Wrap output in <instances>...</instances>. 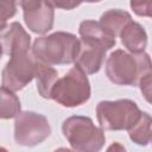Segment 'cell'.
I'll return each mask as SVG.
<instances>
[{
    "label": "cell",
    "instance_id": "6da1fadb",
    "mask_svg": "<svg viewBox=\"0 0 152 152\" xmlns=\"http://www.w3.org/2000/svg\"><path fill=\"white\" fill-rule=\"evenodd\" d=\"M151 72V58L145 51L132 53L121 49L113 51L106 61V75L118 86H138Z\"/></svg>",
    "mask_w": 152,
    "mask_h": 152
},
{
    "label": "cell",
    "instance_id": "7a4b0ae2",
    "mask_svg": "<svg viewBox=\"0 0 152 152\" xmlns=\"http://www.w3.org/2000/svg\"><path fill=\"white\" fill-rule=\"evenodd\" d=\"M80 48V39L70 33L57 31L37 38L31 52L36 59L49 65H64L75 62Z\"/></svg>",
    "mask_w": 152,
    "mask_h": 152
},
{
    "label": "cell",
    "instance_id": "3957f363",
    "mask_svg": "<svg viewBox=\"0 0 152 152\" xmlns=\"http://www.w3.org/2000/svg\"><path fill=\"white\" fill-rule=\"evenodd\" d=\"M62 132L71 148L80 152H97L106 142L104 132L93 120L83 115H72L63 121Z\"/></svg>",
    "mask_w": 152,
    "mask_h": 152
},
{
    "label": "cell",
    "instance_id": "277c9868",
    "mask_svg": "<svg viewBox=\"0 0 152 152\" xmlns=\"http://www.w3.org/2000/svg\"><path fill=\"white\" fill-rule=\"evenodd\" d=\"M50 97L68 108L86 103L90 99V83L87 74L78 66H72L63 77L56 80Z\"/></svg>",
    "mask_w": 152,
    "mask_h": 152
},
{
    "label": "cell",
    "instance_id": "5b68a950",
    "mask_svg": "<svg viewBox=\"0 0 152 152\" xmlns=\"http://www.w3.org/2000/svg\"><path fill=\"white\" fill-rule=\"evenodd\" d=\"M140 115V108L129 99L100 101L96 106V118L103 131H128Z\"/></svg>",
    "mask_w": 152,
    "mask_h": 152
},
{
    "label": "cell",
    "instance_id": "8992f818",
    "mask_svg": "<svg viewBox=\"0 0 152 152\" xmlns=\"http://www.w3.org/2000/svg\"><path fill=\"white\" fill-rule=\"evenodd\" d=\"M51 134V127L45 115L25 110L19 112L14 120V140L18 145L33 147L42 144Z\"/></svg>",
    "mask_w": 152,
    "mask_h": 152
},
{
    "label": "cell",
    "instance_id": "52a82bcc",
    "mask_svg": "<svg viewBox=\"0 0 152 152\" xmlns=\"http://www.w3.org/2000/svg\"><path fill=\"white\" fill-rule=\"evenodd\" d=\"M37 59L31 51L10 55V61L1 71V84L13 91L24 89L33 78Z\"/></svg>",
    "mask_w": 152,
    "mask_h": 152
},
{
    "label": "cell",
    "instance_id": "ba28073f",
    "mask_svg": "<svg viewBox=\"0 0 152 152\" xmlns=\"http://www.w3.org/2000/svg\"><path fill=\"white\" fill-rule=\"evenodd\" d=\"M114 48L112 44L93 39V38H80V48L76 55L74 64L82 69L87 75L96 74L103 62L108 50Z\"/></svg>",
    "mask_w": 152,
    "mask_h": 152
},
{
    "label": "cell",
    "instance_id": "9c48e42d",
    "mask_svg": "<svg viewBox=\"0 0 152 152\" xmlns=\"http://www.w3.org/2000/svg\"><path fill=\"white\" fill-rule=\"evenodd\" d=\"M21 8L24 21L30 31L37 34H44L52 28L55 10L46 0H33Z\"/></svg>",
    "mask_w": 152,
    "mask_h": 152
},
{
    "label": "cell",
    "instance_id": "30bf717a",
    "mask_svg": "<svg viewBox=\"0 0 152 152\" xmlns=\"http://www.w3.org/2000/svg\"><path fill=\"white\" fill-rule=\"evenodd\" d=\"M0 44L4 55L7 56L19 51H31V37L17 21L0 31Z\"/></svg>",
    "mask_w": 152,
    "mask_h": 152
},
{
    "label": "cell",
    "instance_id": "8fae6325",
    "mask_svg": "<svg viewBox=\"0 0 152 152\" xmlns=\"http://www.w3.org/2000/svg\"><path fill=\"white\" fill-rule=\"evenodd\" d=\"M122 45L132 53L145 51L147 46V33L145 28L137 21L131 20L120 32Z\"/></svg>",
    "mask_w": 152,
    "mask_h": 152
},
{
    "label": "cell",
    "instance_id": "7c38bea8",
    "mask_svg": "<svg viewBox=\"0 0 152 152\" xmlns=\"http://www.w3.org/2000/svg\"><path fill=\"white\" fill-rule=\"evenodd\" d=\"M131 20H132V17L128 12L119 8H112L101 14L99 23L107 33L116 38L120 34L121 30Z\"/></svg>",
    "mask_w": 152,
    "mask_h": 152
},
{
    "label": "cell",
    "instance_id": "4fadbf2b",
    "mask_svg": "<svg viewBox=\"0 0 152 152\" xmlns=\"http://www.w3.org/2000/svg\"><path fill=\"white\" fill-rule=\"evenodd\" d=\"M34 78L37 81V90L39 95L44 99H51V89L58 78V71L53 69L51 65L45 64L37 59L36 62V70H34Z\"/></svg>",
    "mask_w": 152,
    "mask_h": 152
},
{
    "label": "cell",
    "instance_id": "5bb4252c",
    "mask_svg": "<svg viewBox=\"0 0 152 152\" xmlns=\"http://www.w3.org/2000/svg\"><path fill=\"white\" fill-rule=\"evenodd\" d=\"M151 115L146 112H141L139 120L128 129L129 139L140 146H146L151 142Z\"/></svg>",
    "mask_w": 152,
    "mask_h": 152
},
{
    "label": "cell",
    "instance_id": "9a60e30c",
    "mask_svg": "<svg viewBox=\"0 0 152 152\" xmlns=\"http://www.w3.org/2000/svg\"><path fill=\"white\" fill-rule=\"evenodd\" d=\"M21 110L19 97L13 90L0 87V119H12Z\"/></svg>",
    "mask_w": 152,
    "mask_h": 152
},
{
    "label": "cell",
    "instance_id": "2e32d148",
    "mask_svg": "<svg viewBox=\"0 0 152 152\" xmlns=\"http://www.w3.org/2000/svg\"><path fill=\"white\" fill-rule=\"evenodd\" d=\"M78 32H80V36L83 38H93V39L102 40L112 44L113 46H115L116 44L115 38L109 33H107L103 30V27L100 25V23L95 20H83L80 24Z\"/></svg>",
    "mask_w": 152,
    "mask_h": 152
},
{
    "label": "cell",
    "instance_id": "e0dca14e",
    "mask_svg": "<svg viewBox=\"0 0 152 152\" xmlns=\"http://www.w3.org/2000/svg\"><path fill=\"white\" fill-rule=\"evenodd\" d=\"M17 13L15 0H0V31L7 26V20L13 18Z\"/></svg>",
    "mask_w": 152,
    "mask_h": 152
},
{
    "label": "cell",
    "instance_id": "ac0fdd59",
    "mask_svg": "<svg viewBox=\"0 0 152 152\" xmlns=\"http://www.w3.org/2000/svg\"><path fill=\"white\" fill-rule=\"evenodd\" d=\"M131 8L133 12L139 17H151V8H152V0H131L129 1Z\"/></svg>",
    "mask_w": 152,
    "mask_h": 152
},
{
    "label": "cell",
    "instance_id": "d6986e66",
    "mask_svg": "<svg viewBox=\"0 0 152 152\" xmlns=\"http://www.w3.org/2000/svg\"><path fill=\"white\" fill-rule=\"evenodd\" d=\"M52 7H57L61 10H74L77 6H80L84 0H46Z\"/></svg>",
    "mask_w": 152,
    "mask_h": 152
},
{
    "label": "cell",
    "instance_id": "ffe728a7",
    "mask_svg": "<svg viewBox=\"0 0 152 152\" xmlns=\"http://www.w3.org/2000/svg\"><path fill=\"white\" fill-rule=\"evenodd\" d=\"M151 76H152V74L146 75V76L142 77V78L139 81V83H138V86L140 87V90H141L142 95L145 96V99H146L148 102L151 101V99H150V95H151Z\"/></svg>",
    "mask_w": 152,
    "mask_h": 152
},
{
    "label": "cell",
    "instance_id": "44dd1931",
    "mask_svg": "<svg viewBox=\"0 0 152 152\" xmlns=\"http://www.w3.org/2000/svg\"><path fill=\"white\" fill-rule=\"evenodd\" d=\"M15 1H18V4H19L20 7H23V6H25L26 4H28V2H31L33 0H15Z\"/></svg>",
    "mask_w": 152,
    "mask_h": 152
},
{
    "label": "cell",
    "instance_id": "7402d4cb",
    "mask_svg": "<svg viewBox=\"0 0 152 152\" xmlns=\"http://www.w3.org/2000/svg\"><path fill=\"white\" fill-rule=\"evenodd\" d=\"M86 2H99V1H101V0H84Z\"/></svg>",
    "mask_w": 152,
    "mask_h": 152
},
{
    "label": "cell",
    "instance_id": "603a6c76",
    "mask_svg": "<svg viewBox=\"0 0 152 152\" xmlns=\"http://www.w3.org/2000/svg\"><path fill=\"white\" fill-rule=\"evenodd\" d=\"M2 55H4V52H2V48H1V44H0V59H1Z\"/></svg>",
    "mask_w": 152,
    "mask_h": 152
}]
</instances>
